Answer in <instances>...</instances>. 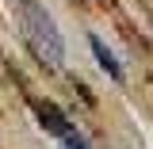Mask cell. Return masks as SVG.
I'll use <instances>...</instances> for the list:
<instances>
[{"label": "cell", "mask_w": 153, "mask_h": 149, "mask_svg": "<svg viewBox=\"0 0 153 149\" xmlns=\"http://www.w3.org/2000/svg\"><path fill=\"white\" fill-rule=\"evenodd\" d=\"M23 27H27V38H31V46L38 50V57H46L50 65H57V61H61V54H65L61 35H57L54 19L46 16L35 0H23Z\"/></svg>", "instance_id": "obj_1"}, {"label": "cell", "mask_w": 153, "mask_h": 149, "mask_svg": "<svg viewBox=\"0 0 153 149\" xmlns=\"http://www.w3.org/2000/svg\"><path fill=\"white\" fill-rule=\"evenodd\" d=\"M38 115H42V126L54 134V138H57L65 149H88V142H84V138H80V134L69 126V119L57 111L54 103H42V107H38Z\"/></svg>", "instance_id": "obj_2"}, {"label": "cell", "mask_w": 153, "mask_h": 149, "mask_svg": "<svg viewBox=\"0 0 153 149\" xmlns=\"http://www.w3.org/2000/svg\"><path fill=\"white\" fill-rule=\"evenodd\" d=\"M88 42H92V54H96V61H100V69H103V73H111L115 80H123V65H119V61H115V54L103 46V38H100V35H92Z\"/></svg>", "instance_id": "obj_3"}]
</instances>
